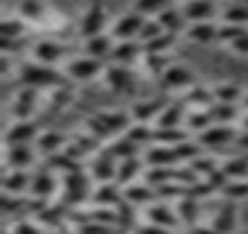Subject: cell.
<instances>
[{"instance_id": "obj_38", "label": "cell", "mask_w": 248, "mask_h": 234, "mask_svg": "<svg viewBox=\"0 0 248 234\" xmlns=\"http://www.w3.org/2000/svg\"><path fill=\"white\" fill-rule=\"evenodd\" d=\"M222 173L228 176V182H239L248 179V155H231L222 161Z\"/></svg>"}, {"instance_id": "obj_23", "label": "cell", "mask_w": 248, "mask_h": 234, "mask_svg": "<svg viewBox=\"0 0 248 234\" xmlns=\"http://www.w3.org/2000/svg\"><path fill=\"white\" fill-rule=\"evenodd\" d=\"M123 202V187L117 182H105V184H96L91 190V205L93 208H117Z\"/></svg>"}, {"instance_id": "obj_32", "label": "cell", "mask_w": 248, "mask_h": 234, "mask_svg": "<svg viewBox=\"0 0 248 234\" xmlns=\"http://www.w3.org/2000/svg\"><path fill=\"white\" fill-rule=\"evenodd\" d=\"M102 150H105V152H108L111 158H117V161H126V158H135L140 147H138V144H135V141H132L129 135H120V138L108 141V144H105Z\"/></svg>"}, {"instance_id": "obj_10", "label": "cell", "mask_w": 248, "mask_h": 234, "mask_svg": "<svg viewBox=\"0 0 248 234\" xmlns=\"http://www.w3.org/2000/svg\"><path fill=\"white\" fill-rule=\"evenodd\" d=\"M64 56H67V50H64V44L56 41V38H38V41L30 47V59L38 62V65H50V67H56Z\"/></svg>"}, {"instance_id": "obj_9", "label": "cell", "mask_w": 248, "mask_h": 234, "mask_svg": "<svg viewBox=\"0 0 248 234\" xmlns=\"http://www.w3.org/2000/svg\"><path fill=\"white\" fill-rule=\"evenodd\" d=\"M102 82H105V88L114 91V94H132L135 85H138V76H135L132 67H123V65H105Z\"/></svg>"}, {"instance_id": "obj_3", "label": "cell", "mask_w": 248, "mask_h": 234, "mask_svg": "<svg viewBox=\"0 0 248 234\" xmlns=\"http://www.w3.org/2000/svg\"><path fill=\"white\" fill-rule=\"evenodd\" d=\"M111 30V21H108V9H105V3H91L88 9H85V15L79 18V35L82 38H93V35H102V33H108Z\"/></svg>"}, {"instance_id": "obj_15", "label": "cell", "mask_w": 248, "mask_h": 234, "mask_svg": "<svg viewBox=\"0 0 248 234\" xmlns=\"http://www.w3.org/2000/svg\"><path fill=\"white\" fill-rule=\"evenodd\" d=\"M59 176L53 170H41L38 176H32V187H30V199L32 202H50L59 193Z\"/></svg>"}, {"instance_id": "obj_20", "label": "cell", "mask_w": 248, "mask_h": 234, "mask_svg": "<svg viewBox=\"0 0 248 234\" xmlns=\"http://www.w3.org/2000/svg\"><path fill=\"white\" fill-rule=\"evenodd\" d=\"M123 202H129L132 208L143 211L149 208L152 202H158V190L146 182H138V184H129V187H123Z\"/></svg>"}, {"instance_id": "obj_50", "label": "cell", "mask_w": 248, "mask_h": 234, "mask_svg": "<svg viewBox=\"0 0 248 234\" xmlns=\"http://www.w3.org/2000/svg\"><path fill=\"white\" fill-rule=\"evenodd\" d=\"M9 228H12L15 234H44V231H41V225H38L35 219H18V222H15V225H9Z\"/></svg>"}, {"instance_id": "obj_53", "label": "cell", "mask_w": 248, "mask_h": 234, "mask_svg": "<svg viewBox=\"0 0 248 234\" xmlns=\"http://www.w3.org/2000/svg\"><path fill=\"white\" fill-rule=\"evenodd\" d=\"M228 50H231L233 56H248V30H245V33H242L231 47H228Z\"/></svg>"}, {"instance_id": "obj_1", "label": "cell", "mask_w": 248, "mask_h": 234, "mask_svg": "<svg viewBox=\"0 0 248 234\" xmlns=\"http://www.w3.org/2000/svg\"><path fill=\"white\" fill-rule=\"evenodd\" d=\"M132 123H135V120H132L129 108H126V111H123V108H120V111H117V108H105V111H96V114L88 117L85 132H91V135H93L96 141H102V147H105L108 141L126 135Z\"/></svg>"}, {"instance_id": "obj_5", "label": "cell", "mask_w": 248, "mask_h": 234, "mask_svg": "<svg viewBox=\"0 0 248 234\" xmlns=\"http://www.w3.org/2000/svg\"><path fill=\"white\" fill-rule=\"evenodd\" d=\"M143 24H146V18L138 15L135 9H129V12H123L117 21H111V30L108 33L114 35V41H140Z\"/></svg>"}, {"instance_id": "obj_62", "label": "cell", "mask_w": 248, "mask_h": 234, "mask_svg": "<svg viewBox=\"0 0 248 234\" xmlns=\"http://www.w3.org/2000/svg\"><path fill=\"white\" fill-rule=\"evenodd\" d=\"M245 3H248V0H245Z\"/></svg>"}, {"instance_id": "obj_46", "label": "cell", "mask_w": 248, "mask_h": 234, "mask_svg": "<svg viewBox=\"0 0 248 234\" xmlns=\"http://www.w3.org/2000/svg\"><path fill=\"white\" fill-rule=\"evenodd\" d=\"M222 199H231V202L248 199V179H239V182H228V184H225V190H222Z\"/></svg>"}, {"instance_id": "obj_2", "label": "cell", "mask_w": 248, "mask_h": 234, "mask_svg": "<svg viewBox=\"0 0 248 234\" xmlns=\"http://www.w3.org/2000/svg\"><path fill=\"white\" fill-rule=\"evenodd\" d=\"M18 82H21L24 88H35V91H41V94H50V91L67 85L70 79H67L62 70H56V67H50V65H38V62L30 59V62H21V67H18Z\"/></svg>"}, {"instance_id": "obj_18", "label": "cell", "mask_w": 248, "mask_h": 234, "mask_svg": "<svg viewBox=\"0 0 248 234\" xmlns=\"http://www.w3.org/2000/svg\"><path fill=\"white\" fill-rule=\"evenodd\" d=\"M117 41L111 33H102V35H93V38H82V56H91V59H99V62H111V53H114Z\"/></svg>"}, {"instance_id": "obj_41", "label": "cell", "mask_w": 248, "mask_h": 234, "mask_svg": "<svg viewBox=\"0 0 248 234\" xmlns=\"http://www.w3.org/2000/svg\"><path fill=\"white\" fill-rule=\"evenodd\" d=\"M196 211H199V199L184 196V199H178V202H175V214H178V219H181L184 225H190V228H196V225H199V222H196Z\"/></svg>"}, {"instance_id": "obj_7", "label": "cell", "mask_w": 248, "mask_h": 234, "mask_svg": "<svg viewBox=\"0 0 248 234\" xmlns=\"http://www.w3.org/2000/svg\"><path fill=\"white\" fill-rule=\"evenodd\" d=\"M193 85H196V73H193L190 65H181V62H172V65L164 70V76H161V88L170 91V94H175V91H190Z\"/></svg>"}, {"instance_id": "obj_30", "label": "cell", "mask_w": 248, "mask_h": 234, "mask_svg": "<svg viewBox=\"0 0 248 234\" xmlns=\"http://www.w3.org/2000/svg\"><path fill=\"white\" fill-rule=\"evenodd\" d=\"M18 15H21L30 27H44V21L50 18V12L44 9L41 0H21V3H18Z\"/></svg>"}, {"instance_id": "obj_21", "label": "cell", "mask_w": 248, "mask_h": 234, "mask_svg": "<svg viewBox=\"0 0 248 234\" xmlns=\"http://www.w3.org/2000/svg\"><path fill=\"white\" fill-rule=\"evenodd\" d=\"M143 44L140 41H117L114 53H111V65H123V67H135L143 59Z\"/></svg>"}, {"instance_id": "obj_29", "label": "cell", "mask_w": 248, "mask_h": 234, "mask_svg": "<svg viewBox=\"0 0 248 234\" xmlns=\"http://www.w3.org/2000/svg\"><path fill=\"white\" fill-rule=\"evenodd\" d=\"M35 150H38V155L41 158H53V155H59V152H64L67 150V138L62 135V132H41V138L35 141Z\"/></svg>"}, {"instance_id": "obj_33", "label": "cell", "mask_w": 248, "mask_h": 234, "mask_svg": "<svg viewBox=\"0 0 248 234\" xmlns=\"http://www.w3.org/2000/svg\"><path fill=\"white\" fill-rule=\"evenodd\" d=\"M184 105L187 108H213V102H216V97H213V88H204V85H193L190 91H184Z\"/></svg>"}, {"instance_id": "obj_42", "label": "cell", "mask_w": 248, "mask_h": 234, "mask_svg": "<svg viewBox=\"0 0 248 234\" xmlns=\"http://www.w3.org/2000/svg\"><path fill=\"white\" fill-rule=\"evenodd\" d=\"M167 6H170V0H135L132 9H135L138 15H143L146 21H152V18H158Z\"/></svg>"}, {"instance_id": "obj_49", "label": "cell", "mask_w": 248, "mask_h": 234, "mask_svg": "<svg viewBox=\"0 0 248 234\" xmlns=\"http://www.w3.org/2000/svg\"><path fill=\"white\" fill-rule=\"evenodd\" d=\"M161 35H164V27L152 18V21H146L143 30H140V44H149V41H155V38H161Z\"/></svg>"}, {"instance_id": "obj_19", "label": "cell", "mask_w": 248, "mask_h": 234, "mask_svg": "<svg viewBox=\"0 0 248 234\" xmlns=\"http://www.w3.org/2000/svg\"><path fill=\"white\" fill-rule=\"evenodd\" d=\"M38 158V150L35 144H24V147H6L3 150V161H6V170H30Z\"/></svg>"}, {"instance_id": "obj_54", "label": "cell", "mask_w": 248, "mask_h": 234, "mask_svg": "<svg viewBox=\"0 0 248 234\" xmlns=\"http://www.w3.org/2000/svg\"><path fill=\"white\" fill-rule=\"evenodd\" d=\"M190 231H193V234H219L210 222H207V225H196V228H190Z\"/></svg>"}, {"instance_id": "obj_28", "label": "cell", "mask_w": 248, "mask_h": 234, "mask_svg": "<svg viewBox=\"0 0 248 234\" xmlns=\"http://www.w3.org/2000/svg\"><path fill=\"white\" fill-rule=\"evenodd\" d=\"M155 21L164 27V33H170V35H175V38L187 33V18H184L181 6H172V3H170V6H167V9L155 18Z\"/></svg>"}, {"instance_id": "obj_59", "label": "cell", "mask_w": 248, "mask_h": 234, "mask_svg": "<svg viewBox=\"0 0 248 234\" xmlns=\"http://www.w3.org/2000/svg\"><path fill=\"white\" fill-rule=\"evenodd\" d=\"M3 234H15V231H12V228H6V231H3Z\"/></svg>"}, {"instance_id": "obj_55", "label": "cell", "mask_w": 248, "mask_h": 234, "mask_svg": "<svg viewBox=\"0 0 248 234\" xmlns=\"http://www.w3.org/2000/svg\"><path fill=\"white\" fill-rule=\"evenodd\" d=\"M236 144H239V150H242V155H248V132H239V138H236Z\"/></svg>"}, {"instance_id": "obj_17", "label": "cell", "mask_w": 248, "mask_h": 234, "mask_svg": "<svg viewBox=\"0 0 248 234\" xmlns=\"http://www.w3.org/2000/svg\"><path fill=\"white\" fill-rule=\"evenodd\" d=\"M99 150H102V141H96L91 132H79V135L67 138V150H64V152H67L70 158L82 161V158H93Z\"/></svg>"}, {"instance_id": "obj_35", "label": "cell", "mask_w": 248, "mask_h": 234, "mask_svg": "<svg viewBox=\"0 0 248 234\" xmlns=\"http://www.w3.org/2000/svg\"><path fill=\"white\" fill-rule=\"evenodd\" d=\"M219 24H236V27H245V24H248V3H245V0H233V3L222 6V12H219Z\"/></svg>"}, {"instance_id": "obj_52", "label": "cell", "mask_w": 248, "mask_h": 234, "mask_svg": "<svg viewBox=\"0 0 248 234\" xmlns=\"http://www.w3.org/2000/svg\"><path fill=\"white\" fill-rule=\"evenodd\" d=\"M132 234H175L172 228H164V225H152V222H143V225H138Z\"/></svg>"}, {"instance_id": "obj_61", "label": "cell", "mask_w": 248, "mask_h": 234, "mask_svg": "<svg viewBox=\"0 0 248 234\" xmlns=\"http://www.w3.org/2000/svg\"><path fill=\"white\" fill-rule=\"evenodd\" d=\"M184 234H193V231H184Z\"/></svg>"}, {"instance_id": "obj_31", "label": "cell", "mask_w": 248, "mask_h": 234, "mask_svg": "<svg viewBox=\"0 0 248 234\" xmlns=\"http://www.w3.org/2000/svg\"><path fill=\"white\" fill-rule=\"evenodd\" d=\"M172 62L167 59V53H143V59H140V70H143V76H149V79H158L161 82V76H164V70L170 67Z\"/></svg>"}, {"instance_id": "obj_45", "label": "cell", "mask_w": 248, "mask_h": 234, "mask_svg": "<svg viewBox=\"0 0 248 234\" xmlns=\"http://www.w3.org/2000/svg\"><path fill=\"white\" fill-rule=\"evenodd\" d=\"M202 150H204V147H202V144H196V141H190V138H187V141H181V144L175 147L178 164H184V161H187V164H190V161H196V158L202 155Z\"/></svg>"}, {"instance_id": "obj_4", "label": "cell", "mask_w": 248, "mask_h": 234, "mask_svg": "<svg viewBox=\"0 0 248 234\" xmlns=\"http://www.w3.org/2000/svg\"><path fill=\"white\" fill-rule=\"evenodd\" d=\"M102 73H105V62L91 59V56H76V59H70L64 65V76L70 82H91V79H96Z\"/></svg>"}, {"instance_id": "obj_51", "label": "cell", "mask_w": 248, "mask_h": 234, "mask_svg": "<svg viewBox=\"0 0 248 234\" xmlns=\"http://www.w3.org/2000/svg\"><path fill=\"white\" fill-rule=\"evenodd\" d=\"M24 205H27V196H9V193H3V214H15L18 208L24 211Z\"/></svg>"}, {"instance_id": "obj_47", "label": "cell", "mask_w": 248, "mask_h": 234, "mask_svg": "<svg viewBox=\"0 0 248 234\" xmlns=\"http://www.w3.org/2000/svg\"><path fill=\"white\" fill-rule=\"evenodd\" d=\"M248 27H236V24H219V44L222 47H231Z\"/></svg>"}, {"instance_id": "obj_6", "label": "cell", "mask_w": 248, "mask_h": 234, "mask_svg": "<svg viewBox=\"0 0 248 234\" xmlns=\"http://www.w3.org/2000/svg\"><path fill=\"white\" fill-rule=\"evenodd\" d=\"M38 97L41 91L35 88H18V94L9 102V117L12 120H35V111H38Z\"/></svg>"}, {"instance_id": "obj_27", "label": "cell", "mask_w": 248, "mask_h": 234, "mask_svg": "<svg viewBox=\"0 0 248 234\" xmlns=\"http://www.w3.org/2000/svg\"><path fill=\"white\" fill-rule=\"evenodd\" d=\"M32 176L27 170H3V193L9 196H30Z\"/></svg>"}, {"instance_id": "obj_56", "label": "cell", "mask_w": 248, "mask_h": 234, "mask_svg": "<svg viewBox=\"0 0 248 234\" xmlns=\"http://www.w3.org/2000/svg\"><path fill=\"white\" fill-rule=\"evenodd\" d=\"M239 132H248V114L239 117Z\"/></svg>"}, {"instance_id": "obj_26", "label": "cell", "mask_w": 248, "mask_h": 234, "mask_svg": "<svg viewBox=\"0 0 248 234\" xmlns=\"http://www.w3.org/2000/svg\"><path fill=\"white\" fill-rule=\"evenodd\" d=\"M143 161H146V167H181L175 147H167V144H152L143 152Z\"/></svg>"}, {"instance_id": "obj_43", "label": "cell", "mask_w": 248, "mask_h": 234, "mask_svg": "<svg viewBox=\"0 0 248 234\" xmlns=\"http://www.w3.org/2000/svg\"><path fill=\"white\" fill-rule=\"evenodd\" d=\"M126 135H129L138 147H143V144L152 147V144H155V126H152V123H132Z\"/></svg>"}, {"instance_id": "obj_22", "label": "cell", "mask_w": 248, "mask_h": 234, "mask_svg": "<svg viewBox=\"0 0 248 234\" xmlns=\"http://www.w3.org/2000/svg\"><path fill=\"white\" fill-rule=\"evenodd\" d=\"M143 173H146V161H143L140 155L126 158V161L117 164V184H120V187L138 184V182H143Z\"/></svg>"}, {"instance_id": "obj_58", "label": "cell", "mask_w": 248, "mask_h": 234, "mask_svg": "<svg viewBox=\"0 0 248 234\" xmlns=\"http://www.w3.org/2000/svg\"><path fill=\"white\" fill-rule=\"evenodd\" d=\"M56 234H79V231H76L73 225H67V228H62V231H56Z\"/></svg>"}, {"instance_id": "obj_40", "label": "cell", "mask_w": 248, "mask_h": 234, "mask_svg": "<svg viewBox=\"0 0 248 234\" xmlns=\"http://www.w3.org/2000/svg\"><path fill=\"white\" fill-rule=\"evenodd\" d=\"M187 167H190V170H193V173H196L199 179H210L213 173H219L222 161H216V158H210V155H204V152H202V155H199L196 161H190Z\"/></svg>"}, {"instance_id": "obj_13", "label": "cell", "mask_w": 248, "mask_h": 234, "mask_svg": "<svg viewBox=\"0 0 248 234\" xmlns=\"http://www.w3.org/2000/svg\"><path fill=\"white\" fill-rule=\"evenodd\" d=\"M117 158H111L105 150H99L93 158H91V164L85 167L88 170V176H91V182H96V184H105V182H117Z\"/></svg>"}, {"instance_id": "obj_16", "label": "cell", "mask_w": 248, "mask_h": 234, "mask_svg": "<svg viewBox=\"0 0 248 234\" xmlns=\"http://www.w3.org/2000/svg\"><path fill=\"white\" fill-rule=\"evenodd\" d=\"M143 222H152V225H164V228H172L181 222L178 214H175V205L172 202H152L149 208H143Z\"/></svg>"}, {"instance_id": "obj_48", "label": "cell", "mask_w": 248, "mask_h": 234, "mask_svg": "<svg viewBox=\"0 0 248 234\" xmlns=\"http://www.w3.org/2000/svg\"><path fill=\"white\" fill-rule=\"evenodd\" d=\"M172 44H175V35L164 33L161 38H155V41L143 44V50H146V53H170V47H172Z\"/></svg>"}, {"instance_id": "obj_44", "label": "cell", "mask_w": 248, "mask_h": 234, "mask_svg": "<svg viewBox=\"0 0 248 234\" xmlns=\"http://www.w3.org/2000/svg\"><path fill=\"white\" fill-rule=\"evenodd\" d=\"M27 21L21 15H6L3 18V38H24L27 35Z\"/></svg>"}, {"instance_id": "obj_34", "label": "cell", "mask_w": 248, "mask_h": 234, "mask_svg": "<svg viewBox=\"0 0 248 234\" xmlns=\"http://www.w3.org/2000/svg\"><path fill=\"white\" fill-rule=\"evenodd\" d=\"M47 170H53L59 179H67V176H73V173H79V170H85L76 158H70L67 152H59V155H53V158H47Z\"/></svg>"}, {"instance_id": "obj_12", "label": "cell", "mask_w": 248, "mask_h": 234, "mask_svg": "<svg viewBox=\"0 0 248 234\" xmlns=\"http://www.w3.org/2000/svg\"><path fill=\"white\" fill-rule=\"evenodd\" d=\"M167 97H149V100H135L132 102V108H129V114H132V120L135 123H152L155 126V120L161 117V111L167 108Z\"/></svg>"}, {"instance_id": "obj_14", "label": "cell", "mask_w": 248, "mask_h": 234, "mask_svg": "<svg viewBox=\"0 0 248 234\" xmlns=\"http://www.w3.org/2000/svg\"><path fill=\"white\" fill-rule=\"evenodd\" d=\"M210 225H213L219 234H236V228H239V211H236V202L222 199L219 208H216V214L210 217Z\"/></svg>"}, {"instance_id": "obj_60", "label": "cell", "mask_w": 248, "mask_h": 234, "mask_svg": "<svg viewBox=\"0 0 248 234\" xmlns=\"http://www.w3.org/2000/svg\"><path fill=\"white\" fill-rule=\"evenodd\" d=\"M178 3H187V0H178Z\"/></svg>"}, {"instance_id": "obj_24", "label": "cell", "mask_w": 248, "mask_h": 234, "mask_svg": "<svg viewBox=\"0 0 248 234\" xmlns=\"http://www.w3.org/2000/svg\"><path fill=\"white\" fill-rule=\"evenodd\" d=\"M187 41L199 44V47H210V44H219V24L210 21V24H190L187 33H184Z\"/></svg>"}, {"instance_id": "obj_8", "label": "cell", "mask_w": 248, "mask_h": 234, "mask_svg": "<svg viewBox=\"0 0 248 234\" xmlns=\"http://www.w3.org/2000/svg\"><path fill=\"white\" fill-rule=\"evenodd\" d=\"M41 132L44 129L35 120H9L3 141H6V147H24V144H35L41 138Z\"/></svg>"}, {"instance_id": "obj_37", "label": "cell", "mask_w": 248, "mask_h": 234, "mask_svg": "<svg viewBox=\"0 0 248 234\" xmlns=\"http://www.w3.org/2000/svg\"><path fill=\"white\" fill-rule=\"evenodd\" d=\"M242 88L239 85H233V82H216L213 85V97H216V102H225V105H239L242 102Z\"/></svg>"}, {"instance_id": "obj_39", "label": "cell", "mask_w": 248, "mask_h": 234, "mask_svg": "<svg viewBox=\"0 0 248 234\" xmlns=\"http://www.w3.org/2000/svg\"><path fill=\"white\" fill-rule=\"evenodd\" d=\"M239 105H225V102H213V108H210V117H213V123H219V126H231L236 117H239Z\"/></svg>"}, {"instance_id": "obj_36", "label": "cell", "mask_w": 248, "mask_h": 234, "mask_svg": "<svg viewBox=\"0 0 248 234\" xmlns=\"http://www.w3.org/2000/svg\"><path fill=\"white\" fill-rule=\"evenodd\" d=\"M213 126V117H210V108H187V120H184V129L187 132H207Z\"/></svg>"}, {"instance_id": "obj_25", "label": "cell", "mask_w": 248, "mask_h": 234, "mask_svg": "<svg viewBox=\"0 0 248 234\" xmlns=\"http://www.w3.org/2000/svg\"><path fill=\"white\" fill-rule=\"evenodd\" d=\"M239 135L233 132V126H219V123H213L207 132H202L199 135V144L204 147V150H219V147H225V144H231V141H236Z\"/></svg>"}, {"instance_id": "obj_11", "label": "cell", "mask_w": 248, "mask_h": 234, "mask_svg": "<svg viewBox=\"0 0 248 234\" xmlns=\"http://www.w3.org/2000/svg\"><path fill=\"white\" fill-rule=\"evenodd\" d=\"M181 12H184L187 24H210L219 18L222 6L216 0H187V3H181Z\"/></svg>"}, {"instance_id": "obj_57", "label": "cell", "mask_w": 248, "mask_h": 234, "mask_svg": "<svg viewBox=\"0 0 248 234\" xmlns=\"http://www.w3.org/2000/svg\"><path fill=\"white\" fill-rule=\"evenodd\" d=\"M239 108H242V114H248V91L242 94V102H239Z\"/></svg>"}]
</instances>
